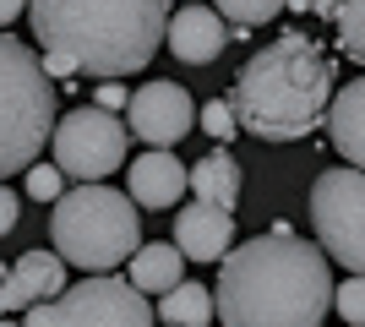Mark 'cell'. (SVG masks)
Wrapping results in <instances>:
<instances>
[{"instance_id": "27", "label": "cell", "mask_w": 365, "mask_h": 327, "mask_svg": "<svg viewBox=\"0 0 365 327\" xmlns=\"http://www.w3.org/2000/svg\"><path fill=\"white\" fill-rule=\"evenodd\" d=\"M22 11H28V0H0V28H6L11 16H22Z\"/></svg>"}, {"instance_id": "19", "label": "cell", "mask_w": 365, "mask_h": 327, "mask_svg": "<svg viewBox=\"0 0 365 327\" xmlns=\"http://www.w3.org/2000/svg\"><path fill=\"white\" fill-rule=\"evenodd\" d=\"M289 0H213V11L224 16L229 28H262V22H273Z\"/></svg>"}, {"instance_id": "20", "label": "cell", "mask_w": 365, "mask_h": 327, "mask_svg": "<svg viewBox=\"0 0 365 327\" xmlns=\"http://www.w3.org/2000/svg\"><path fill=\"white\" fill-rule=\"evenodd\" d=\"M333 311L349 327H365V273H349L344 284H333Z\"/></svg>"}, {"instance_id": "25", "label": "cell", "mask_w": 365, "mask_h": 327, "mask_svg": "<svg viewBox=\"0 0 365 327\" xmlns=\"http://www.w3.org/2000/svg\"><path fill=\"white\" fill-rule=\"evenodd\" d=\"M289 6H294V11H311V16H322V22H333L344 0H289Z\"/></svg>"}, {"instance_id": "17", "label": "cell", "mask_w": 365, "mask_h": 327, "mask_svg": "<svg viewBox=\"0 0 365 327\" xmlns=\"http://www.w3.org/2000/svg\"><path fill=\"white\" fill-rule=\"evenodd\" d=\"M158 322L164 327H213V289L207 284H175L169 295H158Z\"/></svg>"}, {"instance_id": "10", "label": "cell", "mask_w": 365, "mask_h": 327, "mask_svg": "<svg viewBox=\"0 0 365 327\" xmlns=\"http://www.w3.org/2000/svg\"><path fill=\"white\" fill-rule=\"evenodd\" d=\"M66 289V262L61 251H22L11 267H6V284H0V311H28V306H44Z\"/></svg>"}, {"instance_id": "29", "label": "cell", "mask_w": 365, "mask_h": 327, "mask_svg": "<svg viewBox=\"0 0 365 327\" xmlns=\"http://www.w3.org/2000/svg\"><path fill=\"white\" fill-rule=\"evenodd\" d=\"M0 327H11V322H0Z\"/></svg>"}, {"instance_id": "21", "label": "cell", "mask_w": 365, "mask_h": 327, "mask_svg": "<svg viewBox=\"0 0 365 327\" xmlns=\"http://www.w3.org/2000/svg\"><path fill=\"white\" fill-rule=\"evenodd\" d=\"M197 125L218 142V147H224V142H235V131H240V120H235L229 98H213V104H202V109H197Z\"/></svg>"}, {"instance_id": "4", "label": "cell", "mask_w": 365, "mask_h": 327, "mask_svg": "<svg viewBox=\"0 0 365 327\" xmlns=\"http://www.w3.org/2000/svg\"><path fill=\"white\" fill-rule=\"evenodd\" d=\"M49 246L61 251V262L82 273H115L142 246V213L125 191L104 180L71 186L49 213Z\"/></svg>"}, {"instance_id": "2", "label": "cell", "mask_w": 365, "mask_h": 327, "mask_svg": "<svg viewBox=\"0 0 365 327\" xmlns=\"http://www.w3.org/2000/svg\"><path fill=\"white\" fill-rule=\"evenodd\" d=\"M338 93V66L311 33H278L235 77L229 109L257 142H300L327 120Z\"/></svg>"}, {"instance_id": "7", "label": "cell", "mask_w": 365, "mask_h": 327, "mask_svg": "<svg viewBox=\"0 0 365 327\" xmlns=\"http://www.w3.org/2000/svg\"><path fill=\"white\" fill-rule=\"evenodd\" d=\"M311 229L317 246L344 273H365V170L338 164L322 170L311 186Z\"/></svg>"}, {"instance_id": "12", "label": "cell", "mask_w": 365, "mask_h": 327, "mask_svg": "<svg viewBox=\"0 0 365 327\" xmlns=\"http://www.w3.org/2000/svg\"><path fill=\"white\" fill-rule=\"evenodd\" d=\"M164 44L175 49V61L207 66V61L224 55L229 28H224V16H218L213 6H180V11L169 16V28H164Z\"/></svg>"}, {"instance_id": "9", "label": "cell", "mask_w": 365, "mask_h": 327, "mask_svg": "<svg viewBox=\"0 0 365 327\" xmlns=\"http://www.w3.org/2000/svg\"><path fill=\"white\" fill-rule=\"evenodd\" d=\"M125 120H131V131H137L148 147H180V142L197 131V104H191V93H185L180 82L153 77L131 93Z\"/></svg>"}, {"instance_id": "22", "label": "cell", "mask_w": 365, "mask_h": 327, "mask_svg": "<svg viewBox=\"0 0 365 327\" xmlns=\"http://www.w3.org/2000/svg\"><path fill=\"white\" fill-rule=\"evenodd\" d=\"M28 197H33V202H61V197H66L61 164H28Z\"/></svg>"}, {"instance_id": "18", "label": "cell", "mask_w": 365, "mask_h": 327, "mask_svg": "<svg viewBox=\"0 0 365 327\" xmlns=\"http://www.w3.org/2000/svg\"><path fill=\"white\" fill-rule=\"evenodd\" d=\"M333 33H338V49L365 66V0H344V6H338Z\"/></svg>"}, {"instance_id": "8", "label": "cell", "mask_w": 365, "mask_h": 327, "mask_svg": "<svg viewBox=\"0 0 365 327\" xmlns=\"http://www.w3.org/2000/svg\"><path fill=\"white\" fill-rule=\"evenodd\" d=\"M49 153H55V164H61L66 180L88 186V180H104V175H115L125 164V153H131V131H125V120H115L109 109L82 104V109H71V115L55 120Z\"/></svg>"}, {"instance_id": "14", "label": "cell", "mask_w": 365, "mask_h": 327, "mask_svg": "<svg viewBox=\"0 0 365 327\" xmlns=\"http://www.w3.org/2000/svg\"><path fill=\"white\" fill-rule=\"evenodd\" d=\"M327 137L344 153V164L365 170V77H354L349 88H338L327 104Z\"/></svg>"}, {"instance_id": "23", "label": "cell", "mask_w": 365, "mask_h": 327, "mask_svg": "<svg viewBox=\"0 0 365 327\" xmlns=\"http://www.w3.org/2000/svg\"><path fill=\"white\" fill-rule=\"evenodd\" d=\"M16 218H22V197H16V191L0 180V234H11V229H16Z\"/></svg>"}, {"instance_id": "13", "label": "cell", "mask_w": 365, "mask_h": 327, "mask_svg": "<svg viewBox=\"0 0 365 327\" xmlns=\"http://www.w3.org/2000/svg\"><path fill=\"white\" fill-rule=\"evenodd\" d=\"M125 170H131V191H125V197L137 207H158V213H164V207H175L185 197V164L169 153V147H148V153H137Z\"/></svg>"}, {"instance_id": "1", "label": "cell", "mask_w": 365, "mask_h": 327, "mask_svg": "<svg viewBox=\"0 0 365 327\" xmlns=\"http://www.w3.org/2000/svg\"><path fill=\"white\" fill-rule=\"evenodd\" d=\"M333 311V267L317 240L289 224L251 234L218 262L213 316L224 327H322Z\"/></svg>"}, {"instance_id": "3", "label": "cell", "mask_w": 365, "mask_h": 327, "mask_svg": "<svg viewBox=\"0 0 365 327\" xmlns=\"http://www.w3.org/2000/svg\"><path fill=\"white\" fill-rule=\"evenodd\" d=\"M44 55H66L82 77L115 82L158 55L169 0H28Z\"/></svg>"}, {"instance_id": "26", "label": "cell", "mask_w": 365, "mask_h": 327, "mask_svg": "<svg viewBox=\"0 0 365 327\" xmlns=\"http://www.w3.org/2000/svg\"><path fill=\"white\" fill-rule=\"evenodd\" d=\"M44 71H49V77H66V82L76 77V66L66 61V55H44Z\"/></svg>"}, {"instance_id": "28", "label": "cell", "mask_w": 365, "mask_h": 327, "mask_svg": "<svg viewBox=\"0 0 365 327\" xmlns=\"http://www.w3.org/2000/svg\"><path fill=\"white\" fill-rule=\"evenodd\" d=\"M0 284H6V262H0Z\"/></svg>"}, {"instance_id": "6", "label": "cell", "mask_w": 365, "mask_h": 327, "mask_svg": "<svg viewBox=\"0 0 365 327\" xmlns=\"http://www.w3.org/2000/svg\"><path fill=\"white\" fill-rule=\"evenodd\" d=\"M22 327H153V306L115 273H88L44 306H28Z\"/></svg>"}, {"instance_id": "24", "label": "cell", "mask_w": 365, "mask_h": 327, "mask_svg": "<svg viewBox=\"0 0 365 327\" xmlns=\"http://www.w3.org/2000/svg\"><path fill=\"white\" fill-rule=\"evenodd\" d=\"M93 104L115 115V109H125V104H131V93H125L120 82H98V93H93Z\"/></svg>"}, {"instance_id": "11", "label": "cell", "mask_w": 365, "mask_h": 327, "mask_svg": "<svg viewBox=\"0 0 365 327\" xmlns=\"http://www.w3.org/2000/svg\"><path fill=\"white\" fill-rule=\"evenodd\" d=\"M175 251L185 262H224L235 251V213L229 207L191 202L175 213Z\"/></svg>"}, {"instance_id": "15", "label": "cell", "mask_w": 365, "mask_h": 327, "mask_svg": "<svg viewBox=\"0 0 365 327\" xmlns=\"http://www.w3.org/2000/svg\"><path fill=\"white\" fill-rule=\"evenodd\" d=\"M240 186H245L240 158L224 153V147H213L207 158H197V164L185 170V191H191L197 202H207V207H229V213H235V202H240Z\"/></svg>"}, {"instance_id": "5", "label": "cell", "mask_w": 365, "mask_h": 327, "mask_svg": "<svg viewBox=\"0 0 365 327\" xmlns=\"http://www.w3.org/2000/svg\"><path fill=\"white\" fill-rule=\"evenodd\" d=\"M55 82L22 38L0 33V180L38 164L55 137Z\"/></svg>"}, {"instance_id": "16", "label": "cell", "mask_w": 365, "mask_h": 327, "mask_svg": "<svg viewBox=\"0 0 365 327\" xmlns=\"http://www.w3.org/2000/svg\"><path fill=\"white\" fill-rule=\"evenodd\" d=\"M180 267H185V256L175 251V240H153V246L131 251V273H125V284L142 289V295H169V289L185 279Z\"/></svg>"}]
</instances>
